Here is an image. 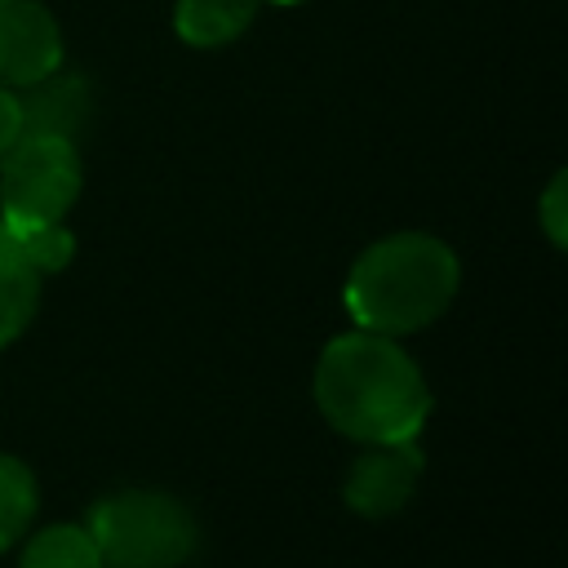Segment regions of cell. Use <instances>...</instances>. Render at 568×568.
Wrapping results in <instances>:
<instances>
[{"mask_svg":"<svg viewBox=\"0 0 568 568\" xmlns=\"http://www.w3.org/2000/svg\"><path fill=\"white\" fill-rule=\"evenodd\" d=\"M457 253L422 231H399L364 248L346 280V311L368 333H413L435 324L457 297Z\"/></svg>","mask_w":568,"mask_h":568,"instance_id":"cell-2","label":"cell"},{"mask_svg":"<svg viewBox=\"0 0 568 568\" xmlns=\"http://www.w3.org/2000/svg\"><path fill=\"white\" fill-rule=\"evenodd\" d=\"M18 98V138H62L80 142V133L93 120V89L75 71H49L31 84H22Z\"/></svg>","mask_w":568,"mask_h":568,"instance_id":"cell-7","label":"cell"},{"mask_svg":"<svg viewBox=\"0 0 568 568\" xmlns=\"http://www.w3.org/2000/svg\"><path fill=\"white\" fill-rule=\"evenodd\" d=\"M102 568H182L195 555V515L160 488H120L89 510Z\"/></svg>","mask_w":568,"mask_h":568,"instance_id":"cell-3","label":"cell"},{"mask_svg":"<svg viewBox=\"0 0 568 568\" xmlns=\"http://www.w3.org/2000/svg\"><path fill=\"white\" fill-rule=\"evenodd\" d=\"M315 404L342 435L359 444L417 439L430 417L422 368L386 333H342L315 364Z\"/></svg>","mask_w":568,"mask_h":568,"instance_id":"cell-1","label":"cell"},{"mask_svg":"<svg viewBox=\"0 0 568 568\" xmlns=\"http://www.w3.org/2000/svg\"><path fill=\"white\" fill-rule=\"evenodd\" d=\"M422 466H426V457L413 439L368 444V453L351 462L342 497L351 510H359L368 519H386V515L404 510V501L413 497V488L422 479Z\"/></svg>","mask_w":568,"mask_h":568,"instance_id":"cell-5","label":"cell"},{"mask_svg":"<svg viewBox=\"0 0 568 568\" xmlns=\"http://www.w3.org/2000/svg\"><path fill=\"white\" fill-rule=\"evenodd\" d=\"M564 173H555V182L546 186V195H541V222H546V235H550V244H564L568 240V217H564Z\"/></svg>","mask_w":568,"mask_h":568,"instance_id":"cell-13","label":"cell"},{"mask_svg":"<svg viewBox=\"0 0 568 568\" xmlns=\"http://www.w3.org/2000/svg\"><path fill=\"white\" fill-rule=\"evenodd\" d=\"M62 62L58 18L40 0H0V84H31Z\"/></svg>","mask_w":568,"mask_h":568,"instance_id":"cell-6","label":"cell"},{"mask_svg":"<svg viewBox=\"0 0 568 568\" xmlns=\"http://www.w3.org/2000/svg\"><path fill=\"white\" fill-rule=\"evenodd\" d=\"M18 235V244L27 248V257L36 262V271H62L75 253V235L62 222H44V226H9Z\"/></svg>","mask_w":568,"mask_h":568,"instance_id":"cell-12","label":"cell"},{"mask_svg":"<svg viewBox=\"0 0 568 568\" xmlns=\"http://www.w3.org/2000/svg\"><path fill=\"white\" fill-rule=\"evenodd\" d=\"M257 18V0H178L173 27L186 44L195 49H217L231 44L248 22Z\"/></svg>","mask_w":568,"mask_h":568,"instance_id":"cell-9","label":"cell"},{"mask_svg":"<svg viewBox=\"0 0 568 568\" xmlns=\"http://www.w3.org/2000/svg\"><path fill=\"white\" fill-rule=\"evenodd\" d=\"M36 519V475L0 453V550H9Z\"/></svg>","mask_w":568,"mask_h":568,"instance_id":"cell-11","label":"cell"},{"mask_svg":"<svg viewBox=\"0 0 568 568\" xmlns=\"http://www.w3.org/2000/svg\"><path fill=\"white\" fill-rule=\"evenodd\" d=\"M80 151L62 138H18L0 155V222L44 226L62 222L80 195Z\"/></svg>","mask_w":568,"mask_h":568,"instance_id":"cell-4","label":"cell"},{"mask_svg":"<svg viewBox=\"0 0 568 568\" xmlns=\"http://www.w3.org/2000/svg\"><path fill=\"white\" fill-rule=\"evenodd\" d=\"M40 306V271L18 244V235L0 222V346L13 342Z\"/></svg>","mask_w":568,"mask_h":568,"instance_id":"cell-8","label":"cell"},{"mask_svg":"<svg viewBox=\"0 0 568 568\" xmlns=\"http://www.w3.org/2000/svg\"><path fill=\"white\" fill-rule=\"evenodd\" d=\"M18 133H22V124H18V98L0 84V155L18 142Z\"/></svg>","mask_w":568,"mask_h":568,"instance_id":"cell-14","label":"cell"},{"mask_svg":"<svg viewBox=\"0 0 568 568\" xmlns=\"http://www.w3.org/2000/svg\"><path fill=\"white\" fill-rule=\"evenodd\" d=\"M275 4H302V0H275Z\"/></svg>","mask_w":568,"mask_h":568,"instance_id":"cell-15","label":"cell"},{"mask_svg":"<svg viewBox=\"0 0 568 568\" xmlns=\"http://www.w3.org/2000/svg\"><path fill=\"white\" fill-rule=\"evenodd\" d=\"M22 568H102V555H98L89 528L53 524L27 541Z\"/></svg>","mask_w":568,"mask_h":568,"instance_id":"cell-10","label":"cell"}]
</instances>
